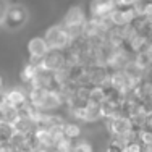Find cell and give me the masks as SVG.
<instances>
[{"instance_id": "9", "label": "cell", "mask_w": 152, "mask_h": 152, "mask_svg": "<svg viewBox=\"0 0 152 152\" xmlns=\"http://www.w3.org/2000/svg\"><path fill=\"white\" fill-rule=\"evenodd\" d=\"M81 125L78 121H65L63 123V134L65 137L75 141V139H79L81 137Z\"/></svg>"}, {"instance_id": "16", "label": "cell", "mask_w": 152, "mask_h": 152, "mask_svg": "<svg viewBox=\"0 0 152 152\" xmlns=\"http://www.w3.org/2000/svg\"><path fill=\"white\" fill-rule=\"evenodd\" d=\"M105 152H125V146L115 142V141H110L108 146H107V149H105Z\"/></svg>"}, {"instance_id": "14", "label": "cell", "mask_w": 152, "mask_h": 152, "mask_svg": "<svg viewBox=\"0 0 152 152\" xmlns=\"http://www.w3.org/2000/svg\"><path fill=\"white\" fill-rule=\"evenodd\" d=\"M53 149L57 152H71L73 151V141L68 139V137H63V139L58 141V142L53 146Z\"/></svg>"}, {"instance_id": "5", "label": "cell", "mask_w": 152, "mask_h": 152, "mask_svg": "<svg viewBox=\"0 0 152 152\" xmlns=\"http://www.w3.org/2000/svg\"><path fill=\"white\" fill-rule=\"evenodd\" d=\"M88 21L86 18V13L81 7H71L66 12V15L63 16V23L61 26L63 28H76V26H84V23Z\"/></svg>"}, {"instance_id": "18", "label": "cell", "mask_w": 152, "mask_h": 152, "mask_svg": "<svg viewBox=\"0 0 152 152\" xmlns=\"http://www.w3.org/2000/svg\"><path fill=\"white\" fill-rule=\"evenodd\" d=\"M144 128L152 129V115H147V118H146V126H144Z\"/></svg>"}, {"instance_id": "21", "label": "cell", "mask_w": 152, "mask_h": 152, "mask_svg": "<svg viewBox=\"0 0 152 152\" xmlns=\"http://www.w3.org/2000/svg\"><path fill=\"white\" fill-rule=\"evenodd\" d=\"M3 99V92H2V89H0V100Z\"/></svg>"}, {"instance_id": "4", "label": "cell", "mask_w": 152, "mask_h": 152, "mask_svg": "<svg viewBox=\"0 0 152 152\" xmlns=\"http://www.w3.org/2000/svg\"><path fill=\"white\" fill-rule=\"evenodd\" d=\"M115 8H117L115 0H91L89 3L91 18H107Z\"/></svg>"}, {"instance_id": "2", "label": "cell", "mask_w": 152, "mask_h": 152, "mask_svg": "<svg viewBox=\"0 0 152 152\" xmlns=\"http://www.w3.org/2000/svg\"><path fill=\"white\" fill-rule=\"evenodd\" d=\"M26 21H28V10L20 3H13V5H8V8H7L2 24L8 31H16Z\"/></svg>"}, {"instance_id": "6", "label": "cell", "mask_w": 152, "mask_h": 152, "mask_svg": "<svg viewBox=\"0 0 152 152\" xmlns=\"http://www.w3.org/2000/svg\"><path fill=\"white\" fill-rule=\"evenodd\" d=\"M36 144L39 147H47V149H53V141H52V129L45 128V126H36L32 131Z\"/></svg>"}, {"instance_id": "19", "label": "cell", "mask_w": 152, "mask_h": 152, "mask_svg": "<svg viewBox=\"0 0 152 152\" xmlns=\"http://www.w3.org/2000/svg\"><path fill=\"white\" fill-rule=\"evenodd\" d=\"M32 152H52V149H47V147H34L32 149Z\"/></svg>"}, {"instance_id": "11", "label": "cell", "mask_w": 152, "mask_h": 152, "mask_svg": "<svg viewBox=\"0 0 152 152\" xmlns=\"http://www.w3.org/2000/svg\"><path fill=\"white\" fill-rule=\"evenodd\" d=\"M107 91H108V89L100 88V86H92V88H91V94H89V99H92V100H96V102L102 104L104 100L107 99Z\"/></svg>"}, {"instance_id": "3", "label": "cell", "mask_w": 152, "mask_h": 152, "mask_svg": "<svg viewBox=\"0 0 152 152\" xmlns=\"http://www.w3.org/2000/svg\"><path fill=\"white\" fill-rule=\"evenodd\" d=\"M65 66H66V57H65L63 50H49L44 55L41 65V68L49 71H58Z\"/></svg>"}, {"instance_id": "17", "label": "cell", "mask_w": 152, "mask_h": 152, "mask_svg": "<svg viewBox=\"0 0 152 152\" xmlns=\"http://www.w3.org/2000/svg\"><path fill=\"white\" fill-rule=\"evenodd\" d=\"M7 8H8V3H7V0H0V24L3 23V16H5Z\"/></svg>"}, {"instance_id": "15", "label": "cell", "mask_w": 152, "mask_h": 152, "mask_svg": "<svg viewBox=\"0 0 152 152\" xmlns=\"http://www.w3.org/2000/svg\"><path fill=\"white\" fill-rule=\"evenodd\" d=\"M125 152H142V144L139 141H131L125 146Z\"/></svg>"}, {"instance_id": "13", "label": "cell", "mask_w": 152, "mask_h": 152, "mask_svg": "<svg viewBox=\"0 0 152 152\" xmlns=\"http://www.w3.org/2000/svg\"><path fill=\"white\" fill-rule=\"evenodd\" d=\"M71 152H92V146L86 139L73 141V151Z\"/></svg>"}, {"instance_id": "10", "label": "cell", "mask_w": 152, "mask_h": 152, "mask_svg": "<svg viewBox=\"0 0 152 152\" xmlns=\"http://www.w3.org/2000/svg\"><path fill=\"white\" fill-rule=\"evenodd\" d=\"M37 70H39L37 66H34V65H31L29 61H28V63L24 65V68L21 70V73H20V76H21V81H23L24 84H28V86H29L31 83H32V79L36 78V75H37Z\"/></svg>"}, {"instance_id": "20", "label": "cell", "mask_w": 152, "mask_h": 152, "mask_svg": "<svg viewBox=\"0 0 152 152\" xmlns=\"http://www.w3.org/2000/svg\"><path fill=\"white\" fill-rule=\"evenodd\" d=\"M2 86H3V81H2V76H0V89H2Z\"/></svg>"}, {"instance_id": "7", "label": "cell", "mask_w": 152, "mask_h": 152, "mask_svg": "<svg viewBox=\"0 0 152 152\" xmlns=\"http://www.w3.org/2000/svg\"><path fill=\"white\" fill-rule=\"evenodd\" d=\"M49 45H47L44 36H36L32 37L29 42H28V52H29V57H39V58H44V55L49 52Z\"/></svg>"}, {"instance_id": "12", "label": "cell", "mask_w": 152, "mask_h": 152, "mask_svg": "<svg viewBox=\"0 0 152 152\" xmlns=\"http://www.w3.org/2000/svg\"><path fill=\"white\" fill-rule=\"evenodd\" d=\"M136 141H139L142 146L152 144V129H147V128L136 129Z\"/></svg>"}, {"instance_id": "1", "label": "cell", "mask_w": 152, "mask_h": 152, "mask_svg": "<svg viewBox=\"0 0 152 152\" xmlns=\"http://www.w3.org/2000/svg\"><path fill=\"white\" fill-rule=\"evenodd\" d=\"M44 39L50 50H68L73 45V39L61 24H53L44 32Z\"/></svg>"}, {"instance_id": "8", "label": "cell", "mask_w": 152, "mask_h": 152, "mask_svg": "<svg viewBox=\"0 0 152 152\" xmlns=\"http://www.w3.org/2000/svg\"><path fill=\"white\" fill-rule=\"evenodd\" d=\"M3 97H5V99L16 108L24 107L28 102H29V100H28V92L21 91V89H18V88H13V89L5 91L3 92Z\"/></svg>"}]
</instances>
